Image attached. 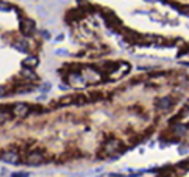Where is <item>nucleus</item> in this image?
<instances>
[{
	"mask_svg": "<svg viewBox=\"0 0 189 177\" xmlns=\"http://www.w3.org/2000/svg\"><path fill=\"white\" fill-rule=\"evenodd\" d=\"M36 64H38L36 56H28V58L24 60V66H25V67H34Z\"/></svg>",
	"mask_w": 189,
	"mask_h": 177,
	"instance_id": "nucleus-8",
	"label": "nucleus"
},
{
	"mask_svg": "<svg viewBox=\"0 0 189 177\" xmlns=\"http://www.w3.org/2000/svg\"><path fill=\"white\" fill-rule=\"evenodd\" d=\"M34 30V24L32 21H28V19H24V21L21 22V32L25 34V36H30V34L33 33Z\"/></svg>",
	"mask_w": 189,
	"mask_h": 177,
	"instance_id": "nucleus-4",
	"label": "nucleus"
},
{
	"mask_svg": "<svg viewBox=\"0 0 189 177\" xmlns=\"http://www.w3.org/2000/svg\"><path fill=\"white\" fill-rule=\"evenodd\" d=\"M11 177H27V174H13Z\"/></svg>",
	"mask_w": 189,
	"mask_h": 177,
	"instance_id": "nucleus-16",
	"label": "nucleus"
},
{
	"mask_svg": "<svg viewBox=\"0 0 189 177\" xmlns=\"http://www.w3.org/2000/svg\"><path fill=\"white\" fill-rule=\"evenodd\" d=\"M24 75L28 77V79H34V74H33L32 71H24Z\"/></svg>",
	"mask_w": 189,
	"mask_h": 177,
	"instance_id": "nucleus-13",
	"label": "nucleus"
},
{
	"mask_svg": "<svg viewBox=\"0 0 189 177\" xmlns=\"http://www.w3.org/2000/svg\"><path fill=\"white\" fill-rule=\"evenodd\" d=\"M17 160H19V154L16 151H8L2 155V161H5V163H16Z\"/></svg>",
	"mask_w": 189,
	"mask_h": 177,
	"instance_id": "nucleus-6",
	"label": "nucleus"
},
{
	"mask_svg": "<svg viewBox=\"0 0 189 177\" xmlns=\"http://www.w3.org/2000/svg\"><path fill=\"white\" fill-rule=\"evenodd\" d=\"M5 94H6V88L5 86H0V97H3Z\"/></svg>",
	"mask_w": 189,
	"mask_h": 177,
	"instance_id": "nucleus-14",
	"label": "nucleus"
},
{
	"mask_svg": "<svg viewBox=\"0 0 189 177\" xmlns=\"http://www.w3.org/2000/svg\"><path fill=\"white\" fill-rule=\"evenodd\" d=\"M184 110H186V111H189V101L186 102V105H184Z\"/></svg>",
	"mask_w": 189,
	"mask_h": 177,
	"instance_id": "nucleus-17",
	"label": "nucleus"
},
{
	"mask_svg": "<svg viewBox=\"0 0 189 177\" xmlns=\"http://www.w3.org/2000/svg\"><path fill=\"white\" fill-rule=\"evenodd\" d=\"M155 107H156L158 110H161V111L169 110V108L172 107V99H171V97H161L160 101H156Z\"/></svg>",
	"mask_w": 189,
	"mask_h": 177,
	"instance_id": "nucleus-5",
	"label": "nucleus"
},
{
	"mask_svg": "<svg viewBox=\"0 0 189 177\" xmlns=\"http://www.w3.org/2000/svg\"><path fill=\"white\" fill-rule=\"evenodd\" d=\"M44 160H45L44 155H42L39 151H34V152H32V154L28 155V158H27V163H28V165H34V166H36V165H41Z\"/></svg>",
	"mask_w": 189,
	"mask_h": 177,
	"instance_id": "nucleus-3",
	"label": "nucleus"
},
{
	"mask_svg": "<svg viewBox=\"0 0 189 177\" xmlns=\"http://www.w3.org/2000/svg\"><path fill=\"white\" fill-rule=\"evenodd\" d=\"M16 49H17V50H21V52H27V50H28V45H27V42H17Z\"/></svg>",
	"mask_w": 189,
	"mask_h": 177,
	"instance_id": "nucleus-9",
	"label": "nucleus"
},
{
	"mask_svg": "<svg viewBox=\"0 0 189 177\" xmlns=\"http://www.w3.org/2000/svg\"><path fill=\"white\" fill-rule=\"evenodd\" d=\"M178 168H181L183 171H189V158L181 161V163H178Z\"/></svg>",
	"mask_w": 189,
	"mask_h": 177,
	"instance_id": "nucleus-10",
	"label": "nucleus"
},
{
	"mask_svg": "<svg viewBox=\"0 0 189 177\" xmlns=\"http://www.w3.org/2000/svg\"><path fill=\"white\" fill-rule=\"evenodd\" d=\"M142 172H144V171H134L133 174H130V176H131V177H139V176H142Z\"/></svg>",
	"mask_w": 189,
	"mask_h": 177,
	"instance_id": "nucleus-15",
	"label": "nucleus"
},
{
	"mask_svg": "<svg viewBox=\"0 0 189 177\" xmlns=\"http://www.w3.org/2000/svg\"><path fill=\"white\" fill-rule=\"evenodd\" d=\"M172 130L175 132V135H184L186 133V130H188V127L186 125H181V124H173V127H172Z\"/></svg>",
	"mask_w": 189,
	"mask_h": 177,
	"instance_id": "nucleus-7",
	"label": "nucleus"
},
{
	"mask_svg": "<svg viewBox=\"0 0 189 177\" xmlns=\"http://www.w3.org/2000/svg\"><path fill=\"white\" fill-rule=\"evenodd\" d=\"M121 149H122V141L117 140V138H110L103 144V151H105L106 155H116V154L121 152Z\"/></svg>",
	"mask_w": 189,
	"mask_h": 177,
	"instance_id": "nucleus-1",
	"label": "nucleus"
},
{
	"mask_svg": "<svg viewBox=\"0 0 189 177\" xmlns=\"http://www.w3.org/2000/svg\"><path fill=\"white\" fill-rule=\"evenodd\" d=\"M8 10H10L8 3H0V11H8Z\"/></svg>",
	"mask_w": 189,
	"mask_h": 177,
	"instance_id": "nucleus-12",
	"label": "nucleus"
},
{
	"mask_svg": "<svg viewBox=\"0 0 189 177\" xmlns=\"http://www.w3.org/2000/svg\"><path fill=\"white\" fill-rule=\"evenodd\" d=\"M30 113V107L27 103H16L13 107V114H16L19 118H25Z\"/></svg>",
	"mask_w": 189,
	"mask_h": 177,
	"instance_id": "nucleus-2",
	"label": "nucleus"
},
{
	"mask_svg": "<svg viewBox=\"0 0 189 177\" xmlns=\"http://www.w3.org/2000/svg\"><path fill=\"white\" fill-rule=\"evenodd\" d=\"M8 118H10V114H6V113H2V111H0V124H2V122H5Z\"/></svg>",
	"mask_w": 189,
	"mask_h": 177,
	"instance_id": "nucleus-11",
	"label": "nucleus"
}]
</instances>
